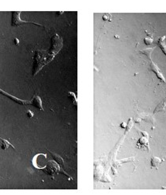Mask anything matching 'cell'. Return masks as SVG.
<instances>
[{
    "label": "cell",
    "instance_id": "10",
    "mask_svg": "<svg viewBox=\"0 0 166 195\" xmlns=\"http://www.w3.org/2000/svg\"></svg>",
    "mask_w": 166,
    "mask_h": 195
},
{
    "label": "cell",
    "instance_id": "2",
    "mask_svg": "<svg viewBox=\"0 0 166 195\" xmlns=\"http://www.w3.org/2000/svg\"><path fill=\"white\" fill-rule=\"evenodd\" d=\"M0 93H2V94H4V95H6V96H8L9 98H10V99L14 100L15 102L19 103V104H31V102L30 101H26V100H22L20 99H18V98H15V97H14V96H10V94H8V93H5V92H3V91H2V90L0 89Z\"/></svg>",
    "mask_w": 166,
    "mask_h": 195
},
{
    "label": "cell",
    "instance_id": "3",
    "mask_svg": "<svg viewBox=\"0 0 166 195\" xmlns=\"http://www.w3.org/2000/svg\"><path fill=\"white\" fill-rule=\"evenodd\" d=\"M30 102H31L30 104H33V105L35 106V107H37V108H38L40 110H43V108H42V100H41V99H40V97H39V96H35Z\"/></svg>",
    "mask_w": 166,
    "mask_h": 195
},
{
    "label": "cell",
    "instance_id": "9",
    "mask_svg": "<svg viewBox=\"0 0 166 195\" xmlns=\"http://www.w3.org/2000/svg\"><path fill=\"white\" fill-rule=\"evenodd\" d=\"M15 42L16 44H19V40H18L17 38H15Z\"/></svg>",
    "mask_w": 166,
    "mask_h": 195
},
{
    "label": "cell",
    "instance_id": "7",
    "mask_svg": "<svg viewBox=\"0 0 166 195\" xmlns=\"http://www.w3.org/2000/svg\"><path fill=\"white\" fill-rule=\"evenodd\" d=\"M110 19H111V15L108 14H105L103 16V19L104 20H110Z\"/></svg>",
    "mask_w": 166,
    "mask_h": 195
},
{
    "label": "cell",
    "instance_id": "5",
    "mask_svg": "<svg viewBox=\"0 0 166 195\" xmlns=\"http://www.w3.org/2000/svg\"><path fill=\"white\" fill-rule=\"evenodd\" d=\"M161 163V160L158 159V158H156V157H153L152 158V166H156V168L158 167L160 164Z\"/></svg>",
    "mask_w": 166,
    "mask_h": 195
},
{
    "label": "cell",
    "instance_id": "6",
    "mask_svg": "<svg viewBox=\"0 0 166 195\" xmlns=\"http://www.w3.org/2000/svg\"><path fill=\"white\" fill-rule=\"evenodd\" d=\"M145 43L146 44V45H150V44H152L153 43V39L152 38H145Z\"/></svg>",
    "mask_w": 166,
    "mask_h": 195
},
{
    "label": "cell",
    "instance_id": "1",
    "mask_svg": "<svg viewBox=\"0 0 166 195\" xmlns=\"http://www.w3.org/2000/svg\"><path fill=\"white\" fill-rule=\"evenodd\" d=\"M23 23H32V24H35V25H38V26H42V25L38 24L37 23H33V22H26V21H23L20 19V12H14L13 13L12 16V24L13 26H19L21 24Z\"/></svg>",
    "mask_w": 166,
    "mask_h": 195
},
{
    "label": "cell",
    "instance_id": "8",
    "mask_svg": "<svg viewBox=\"0 0 166 195\" xmlns=\"http://www.w3.org/2000/svg\"><path fill=\"white\" fill-rule=\"evenodd\" d=\"M33 115H34V114H33V112H32L31 111H28V112H27V115H28V117H30V118H32V117H33Z\"/></svg>",
    "mask_w": 166,
    "mask_h": 195
},
{
    "label": "cell",
    "instance_id": "4",
    "mask_svg": "<svg viewBox=\"0 0 166 195\" xmlns=\"http://www.w3.org/2000/svg\"><path fill=\"white\" fill-rule=\"evenodd\" d=\"M151 67H152L153 71H154V72L156 73V74L157 75L158 78H160V80H162L163 81H165V78H164V77H163L162 74L160 73V72L158 67H157V66H156V65L154 64L153 62H152V64H151Z\"/></svg>",
    "mask_w": 166,
    "mask_h": 195
}]
</instances>
